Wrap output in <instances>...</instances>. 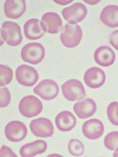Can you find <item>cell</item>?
Returning <instances> with one entry per match:
<instances>
[{"label":"cell","mask_w":118,"mask_h":157,"mask_svg":"<svg viewBox=\"0 0 118 157\" xmlns=\"http://www.w3.org/2000/svg\"><path fill=\"white\" fill-rule=\"evenodd\" d=\"M1 36L3 41L12 47L19 45L23 39L20 26L13 21H6L2 24Z\"/></svg>","instance_id":"1"},{"label":"cell","mask_w":118,"mask_h":157,"mask_svg":"<svg viewBox=\"0 0 118 157\" xmlns=\"http://www.w3.org/2000/svg\"><path fill=\"white\" fill-rule=\"evenodd\" d=\"M20 56L24 61L32 65L41 62L45 56V49L40 43L33 42L22 47Z\"/></svg>","instance_id":"2"},{"label":"cell","mask_w":118,"mask_h":157,"mask_svg":"<svg viewBox=\"0 0 118 157\" xmlns=\"http://www.w3.org/2000/svg\"><path fill=\"white\" fill-rule=\"evenodd\" d=\"M82 38V30L78 25L66 24L61 30L60 40L66 48H74L80 43Z\"/></svg>","instance_id":"3"},{"label":"cell","mask_w":118,"mask_h":157,"mask_svg":"<svg viewBox=\"0 0 118 157\" xmlns=\"http://www.w3.org/2000/svg\"><path fill=\"white\" fill-rule=\"evenodd\" d=\"M41 101L34 95H28L20 100L18 109L24 117L31 118L39 115L43 111Z\"/></svg>","instance_id":"4"},{"label":"cell","mask_w":118,"mask_h":157,"mask_svg":"<svg viewBox=\"0 0 118 157\" xmlns=\"http://www.w3.org/2000/svg\"><path fill=\"white\" fill-rule=\"evenodd\" d=\"M62 90L63 97L69 101H79L86 97V90L82 83L76 79H70L64 82Z\"/></svg>","instance_id":"5"},{"label":"cell","mask_w":118,"mask_h":157,"mask_svg":"<svg viewBox=\"0 0 118 157\" xmlns=\"http://www.w3.org/2000/svg\"><path fill=\"white\" fill-rule=\"evenodd\" d=\"M88 10L86 6L82 3H75L71 6L64 8L62 14L66 21L70 25H76L86 18Z\"/></svg>","instance_id":"6"},{"label":"cell","mask_w":118,"mask_h":157,"mask_svg":"<svg viewBox=\"0 0 118 157\" xmlns=\"http://www.w3.org/2000/svg\"><path fill=\"white\" fill-rule=\"evenodd\" d=\"M38 71L35 68L26 64L19 66L16 70V79L17 82L27 87H32L39 80Z\"/></svg>","instance_id":"7"},{"label":"cell","mask_w":118,"mask_h":157,"mask_svg":"<svg viewBox=\"0 0 118 157\" xmlns=\"http://www.w3.org/2000/svg\"><path fill=\"white\" fill-rule=\"evenodd\" d=\"M59 86L56 82L51 79H45L34 88L35 94L45 101H51L55 98L59 94Z\"/></svg>","instance_id":"8"},{"label":"cell","mask_w":118,"mask_h":157,"mask_svg":"<svg viewBox=\"0 0 118 157\" xmlns=\"http://www.w3.org/2000/svg\"><path fill=\"white\" fill-rule=\"evenodd\" d=\"M29 128L32 134L38 138L51 137L54 132L52 122L45 117L33 119L30 123Z\"/></svg>","instance_id":"9"},{"label":"cell","mask_w":118,"mask_h":157,"mask_svg":"<svg viewBox=\"0 0 118 157\" xmlns=\"http://www.w3.org/2000/svg\"><path fill=\"white\" fill-rule=\"evenodd\" d=\"M4 132L6 138L12 142L23 140L28 134L26 125L20 121L9 122L6 126Z\"/></svg>","instance_id":"10"},{"label":"cell","mask_w":118,"mask_h":157,"mask_svg":"<svg viewBox=\"0 0 118 157\" xmlns=\"http://www.w3.org/2000/svg\"><path fill=\"white\" fill-rule=\"evenodd\" d=\"M46 33L47 30L45 25L39 19H29L24 25V33L29 40L39 39L45 35Z\"/></svg>","instance_id":"11"},{"label":"cell","mask_w":118,"mask_h":157,"mask_svg":"<svg viewBox=\"0 0 118 157\" xmlns=\"http://www.w3.org/2000/svg\"><path fill=\"white\" fill-rule=\"evenodd\" d=\"M106 80L105 71L97 67H91L84 75V81L87 86L96 89L101 87Z\"/></svg>","instance_id":"12"},{"label":"cell","mask_w":118,"mask_h":157,"mask_svg":"<svg viewBox=\"0 0 118 157\" xmlns=\"http://www.w3.org/2000/svg\"><path fill=\"white\" fill-rule=\"evenodd\" d=\"M104 125L99 119H90L84 123L82 127V134L89 140L100 138L104 133Z\"/></svg>","instance_id":"13"},{"label":"cell","mask_w":118,"mask_h":157,"mask_svg":"<svg viewBox=\"0 0 118 157\" xmlns=\"http://www.w3.org/2000/svg\"><path fill=\"white\" fill-rule=\"evenodd\" d=\"M73 109L77 117L84 119L94 115L97 111V103L91 98H84L74 104Z\"/></svg>","instance_id":"14"},{"label":"cell","mask_w":118,"mask_h":157,"mask_svg":"<svg viewBox=\"0 0 118 157\" xmlns=\"http://www.w3.org/2000/svg\"><path fill=\"white\" fill-rule=\"evenodd\" d=\"M94 59L100 66L109 67L114 63L116 54L111 47L105 45L100 46L94 52Z\"/></svg>","instance_id":"15"},{"label":"cell","mask_w":118,"mask_h":157,"mask_svg":"<svg viewBox=\"0 0 118 157\" xmlns=\"http://www.w3.org/2000/svg\"><path fill=\"white\" fill-rule=\"evenodd\" d=\"M26 10V2L24 0H7L4 3V13L10 19L20 18Z\"/></svg>","instance_id":"16"},{"label":"cell","mask_w":118,"mask_h":157,"mask_svg":"<svg viewBox=\"0 0 118 157\" xmlns=\"http://www.w3.org/2000/svg\"><path fill=\"white\" fill-rule=\"evenodd\" d=\"M41 21L49 34L59 33L62 30L63 22L59 14L55 12H47L42 16Z\"/></svg>","instance_id":"17"},{"label":"cell","mask_w":118,"mask_h":157,"mask_svg":"<svg viewBox=\"0 0 118 157\" xmlns=\"http://www.w3.org/2000/svg\"><path fill=\"white\" fill-rule=\"evenodd\" d=\"M55 123L57 129L61 132H70L75 128L76 119L72 113L64 111L57 115Z\"/></svg>","instance_id":"18"},{"label":"cell","mask_w":118,"mask_h":157,"mask_svg":"<svg viewBox=\"0 0 118 157\" xmlns=\"http://www.w3.org/2000/svg\"><path fill=\"white\" fill-rule=\"evenodd\" d=\"M100 19L103 25L109 28H117L118 6L109 5L105 7L101 12Z\"/></svg>","instance_id":"19"},{"label":"cell","mask_w":118,"mask_h":157,"mask_svg":"<svg viewBox=\"0 0 118 157\" xmlns=\"http://www.w3.org/2000/svg\"><path fill=\"white\" fill-rule=\"evenodd\" d=\"M47 144L42 140L28 143L23 145L20 150V155L23 157H32L37 155L42 154L46 151Z\"/></svg>","instance_id":"20"},{"label":"cell","mask_w":118,"mask_h":157,"mask_svg":"<svg viewBox=\"0 0 118 157\" xmlns=\"http://www.w3.org/2000/svg\"><path fill=\"white\" fill-rule=\"evenodd\" d=\"M13 78V71L11 67L1 64L0 66V86H5L11 82Z\"/></svg>","instance_id":"21"},{"label":"cell","mask_w":118,"mask_h":157,"mask_svg":"<svg viewBox=\"0 0 118 157\" xmlns=\"http://www.w3.org/2000/svg\"><path fill=\"white\" fill-rule=\"evenodd\" d=\"M84 146L83 143L77 139L70 140L68 144V151L74 156H80L84 152Z\"/></svg>","instance_id":"22"},{"label":"cell","mask_w":118,"mask_h":157,"mask_svg":"<svg viewBox=\"0 0 118 157\" xmlns=\"http://www.w3.org/2000/svg\"><path fill=\"white\" fill-rule=\"evenodd\" d=\"M104 145L109 151H114L118 147V131L109 133L105 137Z\"/></svg>","instance_id":"23"},{"label":"cell","mask_w":118,"mask_h":157,"mask_svg":"<svg viewBox=\"0 0 118 157\" xmlns=\"http://www.w3.org/2000/svg\"><path fill=\"white\" fill-rule=\"evenodd\" d=\"M107 115L111 124L118 125V102H112L108 105Z\"/></svg>","instance_id":"24"},{"label":"cell","mask_w":118,"mask_h":157,"mask_svg":"<svg viewBox=\"0 0 118 157\" xmlns=\"http://www.w3.org/2000/svg\"><path fill=\"white\" fill-rule=\"evenodd\" d=\"M11 100V94L8 88H2L0 89V105L1 107H8Z\"/></svg>","instance_id":"25"},{"label":"cell","mask_w":118,"mask_h":157,"mask_svg":"<svg viewBox=\"0 0 118 157\" xmlns=\"http://www.w3.org/2000/svg\"><path fill=\"white\" fill-rule=\"evenodd\" d=\"M109 43L115 49L118 51V30L111 33L109 36Z\"/></svg>","instance_id":"26"},{"label":"cell","mask_w":118,"mask_h":157,"mask_svg":"<svg viewBox=\"0 0 118 157\" xmlns=\"http://www.w3.org/2000/svg\"><path fill=\"white\" fill-rule=\"evenodd\" d=\"M0 156L4 157V156H14L17 157V155L13 152L12 149L6 146H2L1 147V151H0Z\"/></svg>","instance_id":"27"},{"label":"cell","mask_w":118,"mask_h":157,"mask_svg":"<svg viewBox=\"0 0 118 157\" xmlns=\"http://www.w3.org/2000/svg\"><path fill=\"white\" fill-rule=\"evenodd\" d=\"M53 2L55 3H57V4H59L62 6L67 5V4H69V3L72 2V1H57V0H54Z\"/></svg>","instance_id":"28"},{"label":"cell","mask_w":118,"mask_h":157,"mask_svg":"<svg viewBox=\"0 0 118 157\" xmlns=\"http://www.w3.org/2000/svg\"><path fill=\"white\" fill-rule=\"evenodd\" d=\"M84 3H88V4L89 5H95V4H97V3H99L100 2L99 0H98V1H84Z\"/></svg>","instance_id":"29"},{"label":"cell","mask_w":118,"mask_h":157,"mask_svg":"<svg viewBox=\"0 0 118 157\" xmlns=\"http://www.w3.org/2000/svg\"><path fill=\"white\" fill-rule=\"evenodd\" d=\"M113 156L114 157H118V147H117L116 149H115V152L113 153Z\"/></svg>","instance_id":"30"}]
</instances>
